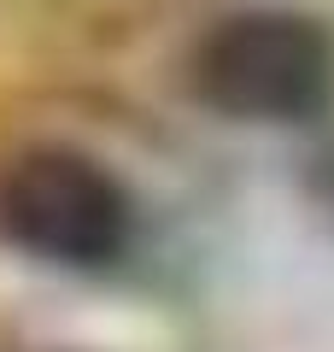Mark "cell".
Returning a JSON list of instances; mask_svg holds the SVG:
<instances>
[{
	"label": "cell",
	"instance_id": "1",
	"mask_svg": "<svg viewBox=\"0 0 334 352\" xmlns=\"http://www.w3.org/2000/svg\"><path fill=\"white\" fill-rule=\"evenodd\" d=\"M0 241L47 270L106 276L135 252V206L94 159L30 147L0 164Z\"/></svg>",
	"mask_w": 334,
	"mask_h": 352
},
{
	"label": "cell",
	"instance_id": "2",
	"mask_svg": "<svg viewBox=\"0 0 334 352\" xmlns=\"http://www.w3.org/2000/svg\"><path fill=\"white\" fill-rule=\"evenodd\" d=\"M194 88L205 106L241 124H299L334 94V41L305 12L247 6L199 36Z\"/></svg>",
	"mask_w": 334,
	"mask_h": 352
}]
</instances>
